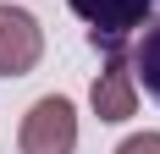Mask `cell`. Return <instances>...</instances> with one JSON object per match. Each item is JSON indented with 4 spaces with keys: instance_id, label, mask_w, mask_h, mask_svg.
Returning a JSON list of instances; mask_svg holds the SVG:
<instances>
[{
    "instance_id": "cell-1",
    "label": "cell",
    "mask_w": 160,
    "mask_h": 154,
    "mask_svg": "<svg viewBox=\"0 0 160 154\" xmlns=\"http://www.w3.org/2000/svg\"><path fill=\"white\" fill-rule=\"evenodd\" d=\"M17 149L22 154H78V105L66 94L33 99L22 127H17Z\"/></svg>"
},
{
    "instance_id": "cell-2",
    "label": "cell",
    "mask_w": 160,
    "mask_h": 154,
    "mask_svg": "<svg viewBox=\"0 0 160 154\" xmlns=\"http://www.w3.org/2000/svg\"><path fill=\"white\" fill-rule=\"evenodd\" d=\"M72 17L88 28V44L94 50H127L132 33L149 22L155 0H66Z\"/></svg>"
},
{
    "instance_id": "cell-3",
    "label": "cell",
    "mask_w": 160,
    "mask_h": 154,
    "mask_svg": "<svg viewBox=\"0 0 160 154\" xmlns=\"http://www.w3.org/2000/svg\"><path fill=\"white\" fill-rule=\"evenodd\" d=\"M88 105L105 127H122L138 116V77H132V55L127 50H105V66H99L94 88H88Z\"/></svg>"
},
{
    "instance_id": "cell-4",
    "label": "cell",
    "mask_w": 160,
    "mask_h": 154,
    "mask_svg": "<svg viewBox=\"0 0 160 154\" xmlns=\"http://www.w3.org/2000/svg\"><path fill=\"white\" fill-rule=\"evenodd\" d=\"M44 61V28L28 6L0 0V77H28Z\"/></svg>"
},
{
    "instance_id": "cell-5",
    "label": "cell",
    "mask_w": 160,
    "mask_h": 154,
    "mask_svg": "<svg viewBox=\"0 0 160 154\" xmlns=\"http://www.w3.org/2000/svg\"><path fill=\"white\" fill-rule=\"evenodd\" d=\"M127 55H132V77H138V88L160 105V11L132 33V50H127Z\"/></svg>"
},
{
    "instance_id": "cell-6",
    "label": "cell",
    "mask_w": 160,
    "mask_h": 154,
    "mask_svg": "<svg viewBox=\"0 0 160 154\" xmlns=\"http://www.w3.org/2000/svg\"><path fill=\"white\" fill-rule=\"evenodd\" d=\"M116 154H160V132H132L116 143Z\"/></svg>"
}]
</instances>
